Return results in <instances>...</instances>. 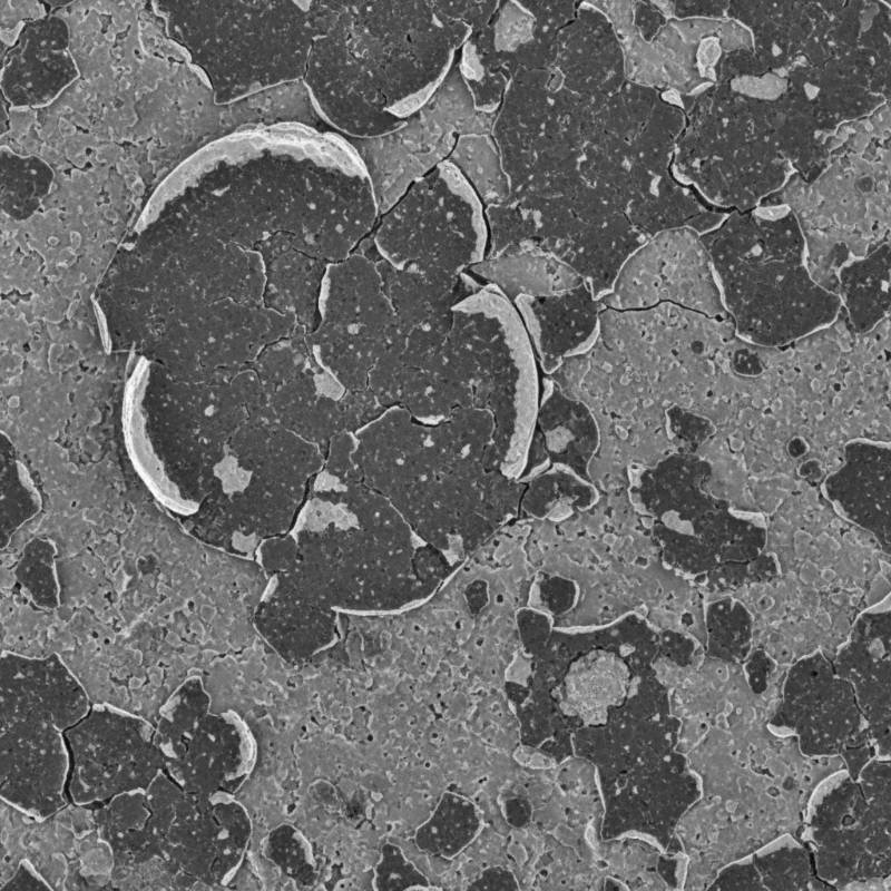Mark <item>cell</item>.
<instances>
[{
  "label": "cell",
  "instance_id": "1",
  "mask_svg": "<svg viewBox=\"0 0 891 891\" xmlns=\"http://www.w3.org/2000/svg\"><path fill=\"white\" fill-rule=\"evenodd\" d=\"M470 33L442 1H325L302 82L329 129L386 136L432 98Z\"/></svg>",
  "mask_w": 891,
  "mask_h": 891
},
{
  "label": "cell",
  "instance_id": "14",
  "mask_svg": "<svg viewBox=\"0 0 891 891\" xmlns=\"http://www.w3.org/2000/svg\"><path fill=\"white\" fill-rule=\"evenodd\" d=\"M552 69L564 88L590 99L607 97L627 81L616 32L595 2H578L559 31Z\"/></svg>",
  "mask_w": 891,
  "mask_h": 891
},
{
  "label": "cell",
  "instance_id": "7",
  "mask_svg": "<svg viewBox=\"0 0 891 891\" xmlns=\"http://www.w3.org/2000/svg\"><path fill=\"white\" fill-rule=\"evenodd\" d=\"M251 365L276 421L323 456L334 437L355 433L388 410L369 388L345 390L317 362L301 326L270 344Z\"/></svg>",
  "mask_w": 891,
  "mask_h": 891
},
{
  "label": "cell",
  "instance_id": "24",
  "mask_svg": "<svg viewBox=\"0 0 891 891\" xmlns=\"http://www.w3.org/2000/svg\"><path fill=\"white\" fill-rule=\"evenodd\" d=\"M2 532L12 533L40 509V499L28 472L18 461L2 470Z\"/></svg>",
  "mask_w": 891,
  "mask_h": 891
},
{
  "label": "cell",
  "instance_id": "6",
  "mask_svg": "<svg viewBox=\"0 0 891 891\" xmlns=\"http://www.w3.org/2000/svg\"><path fill=\"white\" fill-rule=\"evenodd\" d=\"M216 18L215 72L222 98L246 99L302 81L321 1L225 3Z\"/></svg>",
  "mask_w": 891,
  "mask_h": 891
},
{
  "label": "cell",
  "instance_id": "20",
  "mask_svg": "<svg viewBox=\"0 0 891 891\" xmlns=\"http://www.w3.org/2000/svg\"><path fill=\"white\" fill-rule=\"evenodd\" d=\"M148 372V362L140 359L125 386L121 423L126 449L133 467L150 493L168 510L189 517L192 511L172 482L146 429L143 399Z\"/></svg>",
  "mask_w": 891,
  "mask_h": 891
},
{
  "label": "cell",
  "instance_id": "27",
  "mask_svg": "<svg viewBox=\"0 0 891 891\" xmlns=\"http://www.w3.org/2000/svg\"><path fill=\"white\" fill-rule=\"evenodd\" d=\"M50 889L36 874L29 871L25 864H20L19 870L8 882L1 887V891L8 890H43Z\"/></svg>",
  "mask_w": 891,
  "mask_h": 891
},
{
  "label": "cell",
  "instance_id": "11",
  "mask_svg": "<svg viewBox=\"0 0 891 891\" xmlns=\"http://www.w3.org/2000/svg\"><path fill=\"white\" fill-rule=\"evenodd\" d=\"M398 331L375 248L368 236L345 260L329 265L321 296V323L311 335L334 349L379 361Z\"/></svg>",
  "mask_w": 891,
  "mask_h": 891
},
{
  "label": "cell",
  "instance_id": "3",
  "mask_svg": "<svg viewBox=\"0 0 891 891\" xmlns=\"http://www.w3.org/2000/svg\"><path fill=\"white\" fill-rule=\"evenodd\" d=\"M723 304L737 334L756 345L781 346L829 324L836 294L816 282L792 218H733L703 237Z\"/></svg>",
  "mask_w": 891,
  "mask_h": 891
},
{
  "label": "cell",
  "instance_id": "19",
  "mask_svg": "<svg viewBox=\"0 0 891 891\" xmlns=\"http://www.w3.org/2000/svg\"><path fill=\"white\" fill-rule=\"evenodd\" d=\"M468 271L497 287L509 301L518 296L557 295L585 284L567 264L532 246L484 258Z\"/></svg>",
  "mask_w": 891,
  "mask_h": 891
},
{
  "label": "cell",
  "instance_id": "21",
  "mask_svg": "<svg viewBox=\"0 0 891 891\" xmlns=\"http://www.w3.org/2000/svg\"><path fill=\"white\" fill-rule=\"evenodd\" d=\"M838 296L853 329L871 331L890 307V262L888 245L852 262L839 273Z\"/></svg>",
  "mask_w": 891,
  "mask_h": 891
},
{
  "label": "cell",
  "instance_id": "10",
  "mask_svg": "<svg viewBox=\"0 0 891 891\" xmlns=\"http://www.w3.org/2000/svg\"><path fill=\"white\" fill-rule=\"evenodd\" d=\"M199 679L184 683L167 701L155 726L164 771L186 792L232 793L243 782V738L237 726L210 714Z\"/></svg>",
  "mask_w": 891,
  "mask_h": 891
},
{
  "label": "cell",
  "instance_id": "26",
  "mask_svg": "<svg viewBox=\"0 0 891 891\" xmlns=\"http://www.w3.org/2000/svg\"><path fill=\"white\" fill-rule=\"evenodd\" d=\"M376 890H411L429 888L427 878L407 860L402 851L393 844L382 846L381 859L374 869Z\"/></svg>",
  "mask_w": 891,
  "mask_h": 891
},
{
  "label": "cell",
  "instance_id": "5",
  "mask_svg": "<svg viewBox=\"0 0 891 891\" xmlns=\"http://www.w3.org/2000/svg\"><path fill=\"white\" fill-rule=\"evenodd\" d=\"M370 237L378 255L394 267L453 278L486 258V208L446 159L380 215Z\"/></svg>",
  "mask_w": 891,
  "mask_h": 891
},
{
  "label": "cell",
  "instance_id": "16",
  "mask_svg": "<svg viewBox=\"0 0 891 891\" xmlns=\"http://www.w3.org/2000/svg\"><path fill=\"white\" fill-rule=\"evenodd\" d=\"M264 272L263 305L293 317L311 333L321 323V296L329 263L305 237L277 232L255 249Z\"/></svg>",
  "mask_w": 891,
  "mask_h": 891
},
{
  "label": "cell",
  "instance_id": "25",
  "mask_svg": "<svg viewBox=\"0 0 891 891\" xmlns=\"http://www.w3.org/2000/svg\"><path fill=\"white\" fill-rule=\"evenodd\" d=\"M266 856L286 875L302 884H311L315 872L296 830L290 825L276 828L267 838Z\"/></svg>",
  "mask_w": 891,
  "mask_h": 891
},
{
  "label": "cell",
  "instance_id": "9",
  "mask_svg": "<svg viewBox=\"0 0 891 891\" xmlns=\"http://www.w3.org/2000/svg\"><path fill=\"white\" fill-rule=\"evenodd\" d=\"M63 737L67 796L79 805L97 809L120 794L145 790L165 767L155 727L114 709L90 707Z\"/></svg>",
  "mask_w": 891,
  "mask_h": 891
},
{
  "label": "cell",
  "instance_id": "15",
  "mask_svg": "<svg viewBox=\"0 0 891 891\" xmlns=\"http://www.w3.org/2000/svg\"><path fill=\"white\" fill-rule=\"evenodd\" d=\"M510 303L541 374L550 375L567 359L586 353L598 339L603 305L585 284L557 295L518 296Z\"/></svg>",
  "mask_w": 891,
  "mask_h": 891
},
{
  "label": "cell",
  "instance_id": "8",
  "mask_svg": "<svg viewBox=\"0 0 891 891\" xmlns=\"http://www.w3.org/2000/svg\"><path fill=\"white\" fill-rule=\"evenodd\" d=\"M156 859L173 874L222 883L241 863L252 833L233 801L184 791L165 771L146 789Z\"/></svg>",
  "mask_w": 891,
  "mask_h": 891
},
{
  "label": "cell",
  "instance_id": "4",
  "mask_svg": "<svg viewBox=\"0 0 891 891\" xmlns=\"http://www.w3.org/2000/svg\"><path fill=\"white\" fill-rule=\"evenodd\" d=\"M227 444L200 481L198 513L207 515L218 546L253 559L262 542L291 530L324 456L271 419L249 422Z\"/></svg>",
  "mask_w": 891,
  "mask_h": 891
},
{
  "label": "cell",
  "instance_id": "12",
  "mask_svg": "<svg viewBox=\"0 0 891 891\" xmlns=\"http://www.w3.org/2000/svg\"><path fill=\"white\" fill-rule=\"evenodd\" d=\"M69 753L63 732L45 721L1 725V796L29 814L47 817L66 802Z\"/></svg>",
  "mask_w": 891,
  "mask_h": 891
},
{
  "label": "cell",
  "instance_id": "17",
  "mask_svg": "<svg viewBox=\"0 0 891 891\" xmlns=\"http://www.w3.org/2000/svg\"><path fill=\"white\" fill-rule=\"evenodd\" d=\"M578 2H499L483 35L493 56L512 75L554 66L559 31L575 17Z\"/></svg>",
  "mask_w": 891,
  "mask_h": 891
},
{
  "label": "cell",
  "instance_id": "18",
  "mask_svg": "<svg viewBox=\"0 0 891 891\" xmlns=\"http://www.w3.org/2000/svg\"><path fill=\"white\" fill-rule=\"evenodd\" d=\"M531 439L539 453L578 464L584 463L600 443L599 428L589 408L566 394L551 376L545 374L540 378Z\"/></svg>",
  "mask_w": 891,
  "mask_h": 891
},
{
  "label": "cell",
  "instance_id": "22",
  "mask_svg": "<svg viewBox=\"0 0 891 891\" xmlns=\"http://www.w3.org/2000/svg\"><path fill=\"white\" fill-rule=\"evenodd\" d=\"M464 176L484 208L510 198V183L491 134L460 136L448 157Z\"/></svg>",
  "mask_w": 891,
  "mask_h": 891
},
{
  "label": "cell",
  "instance_id": "13",
  "mask_svg": "<svg viewBox=\"0 0 891 891\" xmlns=\"http://www.w3.org/2000/svg\"><path fill=\"white\" fill-rule=\"evenodd\" d=\"M1 725L45 721L62 732L90 709L89 698L56 655L31 658L11 653L1 658Z\"/></svg>",
  "mask_w": 891,
  "mask_h": 891
},
{
  "label": "cell",
  "instance_id": "23",
  "mask_svg": "<svg viewBox=\"0 0 891 891\" xmlns=\"http://www.w3.org/2000/svg\"><path fill=\"white\" fill-rule=\"evenodd\" d=\"M466 809L452 795H444L430 819L418 828L414 841L427 853L449 858L461 848L466 833Z\"/></svg>",
  "mask_w": 891,
  "mask_h": 891
},
{
  "label": "cell",
  "instance_id": "2",
  "mask_svg": "<svg viewBox=\"0 0 891 891\" xmlns=\"http://www.w3.org/2000/svg\"><path fill=\"white\" fill-rule=\"evenodd\" d=\"M266 589L313 611L391 615L421 603L449 572L381 493L321 470L291 530L280 538Z\"/></svg>",
  "mask_w": 891,
  "mask_h": 891
}]
</instances>
